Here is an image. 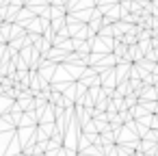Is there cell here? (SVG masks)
Here are the masks:
<instances>
[{"label": "cell", "instance_id": "obj_1", "mask_svg": "<svg viewBox=\"0 0 158 156\" xmlns=\"http://www.w3.org/2000/svg\"><path fill=\"white\" fill-rule=\"evenodd\" d=\"M0 91H2V87H0Z\"/></svg>", "mask_w": 158, "mask_h": 156}]
</instances>
